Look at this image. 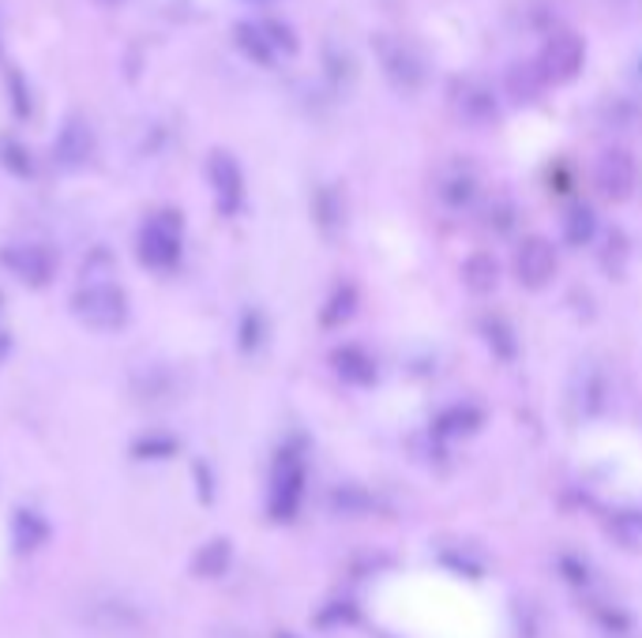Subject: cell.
Wrapping results in <instances>:
<instances>
[{"instance_id": "cell-1", "label": "cell", "mask_w": 642, "mask_h": 638, "mask_svg": "<svg viewBox=\"0 0 642 638\" xmlns=\"http://www.w3.org/2000/svg\"><path fill=\"white\" fill-rule=\"evenodd\" d=\"M72 316L91 331H120L131 316L128 293L113 282H87L72 293Z\"/></svg>"}, {"instance_id": "cell-2", "label": "cell", "mask_w": 642, "mask_h": 638, "mask_svg": "<svg viewBox=\"0 0 642 638\" xmlns=\"http://www.w3.org/2000/svg\"><path fill=\"white\" fill-rule=\"evenodd\" d=\"M372 50H376V61H380L383 75L391 80V87H399L406 94L424 87V61L402 34H376Z\"/></svg>"}, {"instance_id": "cell-3", "label": "cell", "mask_w": 642, "mask_h": 638, "mask_svg": "<svg viewBox=\"0 0 642 638\" xmlns=\"http://www.w3.org/2000/svg\"><path fill=\"white\" fill-rule=\"evenodd\" d=\"M587 64V42L571 31H560L545 42V50L537 53V69H541L545 83H571L575 75Z\"/></svg>"}, {"instance_id": "cell-4", "label": "cell", "mask_w": 642, "mask_h": 638, "mask_svg": "<svg viewBox=\"0 0 642 638\" xmlns=\"http://www.w3.org/2000/svg\"><path fill=\"white\" fill-rule=\"evenodd\" d=\"M136 252H139V263L150 266V271H169V266H177V260H181V233L166 218H150L144 233H139Z\"/></svg>"}, {"instance_id": "cell-5", "label": "cell", "mask_w": 642, "mask_h": 638, "mask_svg": "<svg viewBox=\"0 0 642 638\" xmlns=\"http://www.w3.org/2000/svg\"><path fill=\"white\" fill-rule=\"evenodd\" d=\"M598 188L606 192L609 199H628L635 192V180H639V166L628 150H606L598 161Z\"/></svg>"}, {"instance_id": "cell-6", "label": "cell", "mask_w": 642, "mask_h": 638, "mask_svg": "<svg viewBox=\"0 0 642 638\" xmlns=\"http://www.w3.org/2000/svg\"><path fill=\"white\" fill-rule=\"evenodd\" d=\"M451 106H455L459 117L470 121V125H488V121H496V98L481 80H455V87H451Z\"/></svg>"}, {"instance_id": "cell-7", "label": "cell", "mask_w": 642, "mask_h": 638, "mask_svg": "<svg viewBox=\"0 0 642 638\" xmlns=\"http://www.w3.org/2000/svg\"><path fill=\"white\" fill-rule=\"evenodd\" d=\"M4 263L19 282L34 285V290H42V285L53 279V255L45 249H38V244H19V249L4 252Z\"/></svg>"}, {"instance_id": "cell-8", "label": "cell", "mask_w": 642, "mask_h": 638, "mask_svg": "<svg viewBox=\"0 0 642 638\" xmlns=\"http://www.w3.org/2000/svg\"><path fill=\"white\" fill-rule=\"evenodd\" d=\"M515 266H518V279L530 282V285H545L552 279L556 271V255L549 244L541 241V237H534V241H526L523 249L515 255Z\"/></svg>"}, {"instance_id": "cell-9", "label": "cell", "mask_w": 642, "mask_h": 638, "mask_svg": "<svg viewBox=\"0 0 642 638\" xmlns=\"http://www.w3.org/2000/svg\"><path fill=\"white\" fill-rule=\"evenodd\" d=\"M50 537V522L42 519L38 511H15L12 519V541L19 552H34L38 545H45Z\"/></svg>"}, {"instance_id": "cell-10", "label": "cell", "mask_w": 642, "mask_h": 638, "mask_svg": "<svg viewBox=\"0 0 642 638\" xmlns=\"http://www.w3.org/2000/svg\"><path fill=\"white\" fill-rule=\"evenodd\" d=\"M211 177H214V192H219V203L222 211H233L241 203V174L230 158H214L211 166Z\"/></svg>"}, {"instance_id": "cell-11", "label": "cell", "mask_w": 642, "mask_h": 638, "mask_svg": "<svg viewBox=\"0 0 642 638\" xmlns=\"http://www.w3.org/2000/svg\"><path fill=\"white\" fill-rule=\"evenodd\" d=\"M507 87H512L515 98L530 102L545 87H549V83H545V75H541V69H537V61H534V64H515L512 75H507Z\"/></svg>"}, {"instance_id": "cell-12", "label": "cell", "mask_w": 642, "mask_h": 638, "mask_svg": "<svg viewBox=\"0 0 642 638\" xmlns=\"http://www.w3.org/2000/svg\"><path fill=\"white\" fill-rule=\"evenodd\" d=\"M225 567H230V545H225V541H211V545H203L200 556H196V575L200 578H219Z\"/></svg>"}, {"instance_id": "cell-13", "label": "cell", "mask_w": 642, "mask_h": 638, "mask_svg": "<svg viewBox=\"0 0 642 638\" xmlns=\"http://www.w3.org/2000/svg\"><path fill=\"white\" fill-rule=\"evenodd\" d=\"M131 451H136V459H169V454L177 451V443L162 432H150L136 447H131Z\"/></svg>"}]
</instances>
